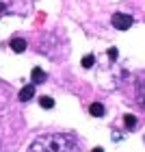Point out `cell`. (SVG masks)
I'll use <instances>...</instances> for the list:
<instances>
[{"label":"cell","mask_w":145,"mask_h":152,"mask_svg":"<svg viewBox=\"0 0 145 152\" xmlns=\"http://www.w3.org/2000/svg\"><path fill=\"white\" fill-rule=\"evenodd\" d=\"M78 150L80 143L74 135H61V133L41 135L28 148V152H78Z\"/></svg>","instance_id":"cell-1"},{"label":"cell","mask_w":145,"mask_h":152,"mask_svg":"<svg viewBox=\"0 0 145 152\" xmlns=\"http://www.w3.org/2000/svg\"><path fill=\"white\" fill-rule=\"evenodd\" d=\"M110 22H113V26H115L117 31H128L130 26L134 24V18L128 15V13H115Z\"/></svg>","instance_id":"cell-2"},{"label":"cell","mask_w":145,"mask_h":152,"mask_svg":"<svg viewBox=\"0 0 145 152\" xmlns=\"http://www.w3.org/2000/svg\"><path fill=\"white\" fill-rule=\"evenodd\" d=\"M33 96H35V85H26V87H22L17 98L22 102H28V100H33Z\"/></svg>","instance_id":"cell-3"},{"label":"cell","mask_w":145,"mask_h":152,"mask_svg":"<svg viewBox=\"0 0 145 152\" xmlns=\"http://www.w3.org/2000/svg\"><path fill=\"white\" fill-rule=\"evenodd\" d=\"M11 50L13 52H17V54H22L26 50V41L22 37H15V39H11Z\"/></svg>","instance_id":"cell-4"},{"label":"cell","mask_w":145,"mask_h":152,"mask_svg":"<svg viewBox=\"0 0 145 152\" xmlns=\"http://www.w3.org/2000/svg\"><path fill=\"white\" fill-rule=\"evenodd\" d=\"M30 78H33V85H39V83H44V80H46V72L41 70V67H33Z\"/></svg>","instance_id":"cell-5"},{"label":"cell","mask_w":145,"mask_h":152,"mask_svg":"<svg viewBox=\"0 0 145 152\" xmlns=\"http://www.w3.org/2000/svg\"><path fill=\"white\" fill-rule=\"evenodd\" d=\"M89 113H91L93 117H104L106 115V109H104V104H100V102H93L91 109H89Z\"/></svg>","instance_id":"cell-6"},{"label":"cell","mask_w":145,"mask_h":152,"mask_svg":"<svg viewBox=\"0 0 145 152\" xmlns=\"http://www.w3.org/2000/svg\"><path fill=\"white\" fill-rule=\"evenodd\" d=\"M123 124H126V130H134L136 124H139V120H136L132 113H126L123 115Z\"/></svg>","instance_id":"cell-7"},{"label":"cell","mask_w":145,"mask_h":152,"mask_svg":"<svg viewBox=\"0 0 145 152\" xmlns=\"http://www.w3.org/2000/svg\"><path fill=\"white\" fill-rule=\"evenodd\" d=\"M136 100L141 102V107H145V80H141L136 87Z\"/></svg>","instance_id":"cell-8"},{"label":"cell","mask_w":145,"mask_h":152,"mask_svg":"<svg viewBox=\"0 0 145 152\" xmlns=\"http://www.w3.org/2000/svg\"><path fill=\"white\" fill-rule=\"evenodd\" d=\"M39 104L44 107V109H54V100L50 98V96H41V98H39Z\"/></svg>","instance_id":"cell-9"},{"label":"cell","mask_w":145,"mask_h":152,"mask_svg":"<svg viewBox=\"0 0 145 152\" xmlns=\"http://www.w3.org/2000/svg\"><path fill=\"white\" fill-rule=\"evenodd\" d=\"M93 63H95V57H93V54H87V57L82 59V67H87V70H89V67H93Z\"/></svg>","instance_id":"cell-10"},{"label":"cell","mask_w":145,"mask_h":152,"mask_svg":"<svg viewBox=\"0 0 145 152\" xmlns=\"http://www.w3.org/2000/svg\"><path fill=\"white\" fill-rule=\"evenodd\" d=\"M7 11H9V0H0V15H4Z\"/></svg>","instance_id":"cell-11"},{"label":"cell","mask_w":145,"mask_h":152,"mask_svg":"<svg viewBox=\"0 0 145 152\" xmlns=\"http://www.w3.org/2000/svg\"><path fill=\"white\" fill-rule=\"evenodd\" d=\"M117 54H119V52H117V48H108V57L110 59H117Z\"/></svg>","instance_id":"cell-12"},{"label":"cell","mask_w":145,"mask_h":152,"mask_svg":"<svg viewBox=\"0 0 145 152\" xmlns=\"http://www.w3.org/2000/svg\"><path fill=\"white\" fill-rule=\"evenodd\" d=\"M91 152H104V148H93Z\"/></svg>","instance_id":"cell-13"}]
</instances>
